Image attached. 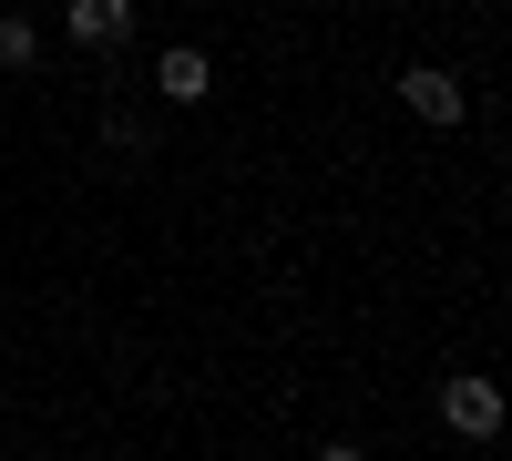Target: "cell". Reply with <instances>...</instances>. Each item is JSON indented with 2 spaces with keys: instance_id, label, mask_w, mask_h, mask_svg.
I'll use <instances>...</instances> for the list:
<instances>
[{
  "instance_id": "obj_4",
  "label": "cell",
  "mask_w": 512,
  "mask_h": 461,
  "mask_svg": "<svg viewBox=\"0 0 512 461\" xmlns=\"http://www.w3.org/2000/svg\"><path fill=\"white\" fill-rule=\"evenodd\" d=\"M154 93H164V103H205V93H216V62H205L195 41H175V52L154 62Z\"/></svg>"
},
{
  "instance_id": "obj_5",
  "label": "cell",
  "mask_w": 512,
  "mask_h": 461,
  "mask_svg": "<svg viewBox=\"0 0 512 461\" xmlns=\"http://www.w3.org/2000/svg\"><path fill=\"white\" fill-rule=\"evenodd\" d=\"M31 52H41V31L21 11H0V72H31Z\"/></svg>"
},
{
  "instance_id": "obj_7",
  "label": "cell",
  "mask_w": 512,
  "mask_h": 461,
  "mask_svg": "<svg viewBox=\"0 0 512 461\" xmlns=\"http://www.w3.org/2000/svg\"><path fill=\"white\" fill-rule=\"evenodd\" d=\"M318 461H369V451H359V441H328V451H318Z\"/></svg>"
},
{
  "instance_id": "obj_6",
  "label": "cell",
  "mask_w": 512,
  "mask_h": 461,
  "mask_svg": "<svg viewBox=\"0 0 512 461\" xmlns=\"http://www.w3.org/2000/svg\"><path fill=\"white\" fill-rule=\"evenodd\" d=\"M103 134H113V154H154V123H144V113H113Z\"/></svg>"
},
{
  "instance_id": "obj_3",
  "label": "cell",
  "mask_w": 512,
  "mask_h": 461,
  "mask_svg": "<svg viewBox=\"0 0 512 461\" xmlns=\"http://www.w3.org/2000/svg\"><path fill=\"white\" fill-rule=\"evenodd\" d=\"M62 31L82 41V52H113V41H134V0H72Z\"/></svg>"
},
{
  "instance_id": "obj_1",
  "label": "cell",
  "mask_w": 512,
  "mask_h": 461,
  "mask_svg": "<svg viewBox=\"0 0 512 461\" xmlns=\"http://www.w3.org/2000/svg\"><path fill=\"white\" fill-rule=\"evenodd\" d=\"M441 421H451L461 441H492V431H502V390L482 380V369H451V380H441Z\"/></svg>"
},
{
  "instance_id": "obj_2",
  "label": "cell",
  "mask_w": 512,
  "mask_h": 461,
  "mask_svg": "<svg viewBox=\"0 0 512 461\" xmlns=\"http://www.w3.org/2000/svg\"><path fill=\"white\" fill-rule=\"evenodd\" d=\"M400 103H410L420 123H441V134H451L461 113H472V93H461V72H441V62H400Z\"/></svg>"
}]
</instances>
